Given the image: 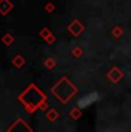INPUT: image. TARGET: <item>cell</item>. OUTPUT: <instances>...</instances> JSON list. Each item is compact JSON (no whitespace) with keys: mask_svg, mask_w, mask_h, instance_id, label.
<instances>
[{"mask_svg":"<svg viewBox=\"0 0 131 132\" xmlns=\"http://www.w3.org/2000/svg\"><path fill=\"white\" fill-rule=\"evenodd\" d=\"M2 40H4L5 44H7V45H9L11 43H13V38L11 37V35H6V36L2 38Z\"/></svg>","mask_w":131,"mask_h":132,"instance_id":"8992f818","label":"cell"},{"mask_svg":"<svg viewBox=\"0 0 131 132\" xmlns=\"http://www.w3.org/2000/svg\"><path fill=\"white\" fill-rule=\"evenodd\" d=\"M12 8H13V4L9 2L8 0H1L0 1V12L4 15H6Z\"/></svg>","mask_w":131,"mask_h":132,"instance_id":"277c9868","label":"cell"},{"mask_svg":"<svg viewBox=\"0 0 131 132\" xmlns=\"http://www.w3.org/2000/svg\"><path fill=\"white\" fill-rule=\"evenodd\" d=\"M79 115H80V113H79V110H77V109H74V110L71 111V116L74 118H78Z\"/></svg>","mask_w":131,"mask_h":132,"instance_id":"52a82bcc","label":"cell"},{"mask_svg":"<svg viewBox=\"0 0 131 132\" xmlns=\"http://www.w3.org/2000/svg\"><path fill=\"white\" fill-rule=\"evenodd\" d=\"M44 99L45 95L35 85H30L23 92V94L20 95V101L24 103L29 111H34L37 107H39Z\"/></svg>","mask_w":131,"mask_h":132,"instance_id":"6da1fadb","label":"cell"},{"mask_svg":"<svg viewBox=\"0 0 131 132\" xmlns=\"http://www.w3.org/2000/svg\"><path fill=\"white\" fill-rule=\"evenodd\" d=\"M53 9V6H52V4H48V6H46V11H50L51 12Z\"/></svg>","mask_w":131,"mask_h":132,"instance_id":"9c48e42d","label":"cell"},{"mask_svg":"<svg viewBox=\"0 0 131 132\" xmlns=\"http://www.w3.org/2000/svg\"><path fill=\"white\" fill-rule=\"evenodd\" d=\"M52 92L59 98L62 102H67L72 98V95L77 92V88L75 87L66 77H63L56 85L53 87Z\"/></svg>","mask_w":131,"mask_h":132,"instance_id":"7a4b0ae2","label":"cell"},{"mask_svg":"<svg viewBox=\"0 0 131 132\" xmlns=\"http://www.w3.org/2000/svg\"><path fill=\"white\" fill-rule=\"evenodd\" d=\"M95 99H97V93H92L91 95H87V96H85V98L80 99V100L78 101V106L80 108H85V107H87L91 102H93Z\"/></svg>","mask_w":131,"mask_h":132,"instance_id":"3957f363","label":"cell"},{"mask_svg":"<svg viewBox=\"0 0 131 132\" xmlns=\"http://www.w3.org/2000/svg\"><path fill=\"white\" fill-rule=\"evenodd\" d=\"M108 77H109L114 83H116V82H118V80L121 79V77H122V73H121V71L117 69V68H114L112 71L108 72Z\"/></svg>","mask_w":131,"mask_h":132,"instance_id":"5b68a950","label":"cell"},{"mask_svg":"<svg viewBox=\"0 0 131 132\" xmlns=\"http://www.w3.org/2000/svg\"><path fill=\"white\" fill-rule=\"evenodd\" d=\"M40 35H42V36L44 37L45 39H46V38H48V36H51V34H50V31H48V30H46V29H44V30H43V32H42V34H40Z\"/></svg>","mask_w":131,"mask_h":132,"instance_id":"ba28073f","label":"cell"}]
</instances>
